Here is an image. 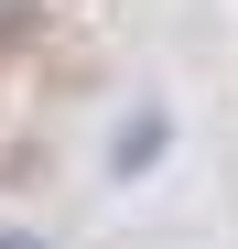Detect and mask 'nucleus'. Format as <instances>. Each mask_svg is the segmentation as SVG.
Here are the masks:
<instances>
[{"label": "nucleus", "instance_id": "1", "mask_svg": "<svg viewBox=\"0 0 238 249\" xmlns=\"http://www.w3.org/2000/svg\"><path fill=\"white\" fill-rule=\"evenodd\" d=\"M0 44H33V0H0Z\"/></svg>", "mask_w": 238, "mask_h": 249}, {"label": "nucleus", "instance_id": "2", "mask_svg": "<svg viewBox=\"0 0 238 249\" xmlns=\"http://www.w3.org/2000/svg\"><path fill=\"white\" fill-rule=\"evenodd\" d=\"M0 249H33V238H0Z\"/></svg>", "mask_w": 238, "mask_h": 249}]
</instances>
